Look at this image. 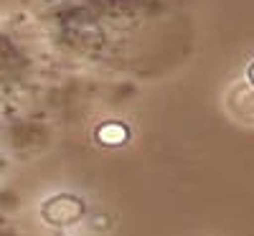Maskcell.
I'll return each mask as SVG.
<instances>
[{
    "instance_id": "obj_3",
    "label": "cell",
    "mask_w": 254,
    "mask_h": 236,
    "mask_svg": "<svg viewBox=\"0 0 254 236\" xmlns=\"http://www.w3.org/2000/svg\"><path fill=\"white\" fill-rule=\"evenodd\" d=\"M249 79H252V84H254V63H252V69H249Z\"/></svg>"
},
{
    "instance_id": "obj_2",
    "label": "cell",
    "mask_w": 254,
    "mask_h": 236,
    "mask_svg": "<svg viewBox=\"0 0 254 236\" xmlns=\"http://www.w3.org/2000/svg\"><path fill=\"white\" fill-rule=\"evenodd\" d=\"M127 137H130V130L122 124V122H104L99 130H97V140L107 147H117V145H125Z\"/></svg>"
},
{
    "instance_id": "obj_1",
    "label": "cell",
    "mask_w": 254,
    "mask_h": 236,
    "mask_svg": "<svg viewBox=\"0 0 254 236\" xmlns=\"http://www.w3.org/2000/svg\"><path fill=\"white\" fill-rule=\"evenodd\" d=\"M41 216L51 226H71L84 216V201L71 193H61V196H54L44 203Z\"/></svg>"
},
{
    "instance_id": "obj_4",
    "label": "cell",
    "mask_w": 254,
    "mask_h": 236,
    "mask_svg": "<svg viewBox=\"0 0 254 236\" xmlns=\"http://www.w3.org/2000/svg\"><path fill=\"white\" fill-rule=\"evenodd\" d=\"M0 165H3V158H0Z\"/></svg>"
}]
</instances>
